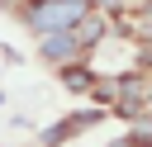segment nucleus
<instances>
[{"mask_svg": "<svg viewBox=\"0 0 152 147\" xmlns=\"http://www.w3.org/2000/svg\"><path fill=\"white\" fill-rule=\"evenodd\" d=\"M86 14H90L86 0H28V9H24L28 28L43 33V38H52V33H71Z\"/></svg>", "mask_w": 152, "mask_h": 147, "instance_id": "1", "label": "nucleus"}, {"mask_svg": "<svg viewBox=\"0 0 152 147\" xmlns=\"http://www.w3.org/2000/svg\"><path fill=\"white\" fill-rule=\"evenodd\" d=\"M43 57L57 62V66H66V62H81L86 47L76 43V33H52V38H43Z\"/></svg>", "mask_w": 152, "mask_h": 147, "instance_id": "2", "label": "nucleus"}, {"mask_svg": "<svg viewBox=\"0 0 152 147\" xmlns=\"http://www.w3.org/2000/svg\"><path fill=\"white\" fill-rule=\"evenodd\" d=\"M95 119H100V114H71V119H62V128H52V133H48V147H57L62 138H71V133H81V128H90Z\"/></svg>", "mask_w": 152, "mask_h": 147, "instance_id": "3", "label": "nucleus"}, {"mask_svg": "<svg viewBox=\"0 0 152 147\" xmlns=\"http://www.w3.org/2000/svg\"><path fill=\"white\" fill-rule=\"evenodd\" d=\"M62 85L81 95V90H90V85H95V76H90L86 66H66V71H62Z\"/></svg>", "mask_w": 152, "mask_h": 147, "instance_id": "4", "label": "nucleus"}, {"mask_svg": "<svg viewBox=\"0 0 152 147\" xmlns=\"http://www.w3.org/2000/svg\"><path fill=\"white\" fill-rule=\"evenodd\" d=\"M142 19H147V28H152V0H147V5H142Z\"/></svg>", "mask_w": 152, "mask_h": 147, "instance_id": "5", "label": "nucleus"}, {"mask_svg": "<svg viewBox=\"0 0 152 147\" xmlns=\"http://www.w3.org/2000/svg\"><path fill=\"white\" fill-rule=\"evenodd\" d=\"M142 62H147V66H152V43H147V47H142Z\"/></svg>", "mask_w": 152, "mask_h": 147, "instance_id": "6", "label": "nucleus"}, {"mask_svg": "<svg viewBox=\"0 0 152 147\" xmlns=\"http://www.w3.org/2000/svg\"><path fill=\"white\" fill-rule=\"evenodd\" d=\"M147 104H152V81H147Z\"/></svg>", "mask_w": 152, "mask_h": 147, "instance_id": "7", "label": "nucleus"}]
</instances>
